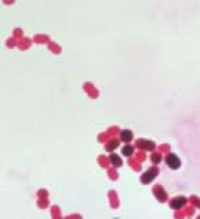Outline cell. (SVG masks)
I'll list each match as a JSON object with an SVG mask.
<instances>
[{"mask_svg": "<svg viewBox=\"0 0 200 219\" xmlns=\"http://www.w3.org/2000/svg\"><path fill=\"white\" fill-rule=\"evenodd\" d=\"M166 163H167V166L170 167V169H173V170L180 169V166H181L180 158H179L176 153H169L167 156H166Z\"/></svg>", "mask_w": 200, "mask_h": 219, "instance_id": "6da1fadb", "label": "cell"}, {"mask_svg": "<svg viewBox=\"0 0 200 219\" xmlns=\"http://www.w3.org/2000/svg\"><path fill=\"white\" fill-rule=\"evenodd\" d=\"M159 175V169L157 167H152V169H149L147 172H144V173L140 176V182L142 183H150V182H153L155 178Z\"/></svg>", "mask_w": 200, "mask_h": 219, "instance_id": "7a4b0ae2", "label": "cell"}, {"mask_svg": "<svg viewBox=\"0 0 200 219\" xmlns=\"http://www.w3.org/2000/svg\"><path fill=\"white\" fill-rule=\"evenodd\" d=\"M186 202H187V199L184 198V196H177V198L172 199L170 206H172L173 209H180V208H183V206L186 205Z\"/></svg>", "mask_w": 200, "mask_h": 219, "instance_id": "3957f363", "label": "cell"}, {"mask_svg": "<svg viewBox=\"0 0 200 219\" xmlns=\"http://www.w3.org/2000/svg\"><path fill=\"white\" fill-rule=\"evenodd\" d=\"M137 146L142 149H146V150H153L155 149V142L152 141H144V139H139L137 141Z\"/></svg>", "mask_w": 200, "mask_h": 219, "instance_id": "277c9868", "label": "cell"}, {"mask_svg": "<svg viewBox=\"0 0 200 219\" xmlns=\"http://www.w3.org/2000/svg\"><path fill=\"white\" fill-rule=\"evenodd\" d=\"M110 163L113 165L114 167H120L122 166V158L119 156V155H116V153H112L110 155Z\"/></svg>", "mask_w": 200, "mask_h": 219, "instance_id": "5b68a950", "label": "cell"}, {"mask_svg": "<svg viewBox=\"0 0 200 219\" xmlns=\"http://www.w3.org/2000/svg\"><path fill=\"white\" fill-rule=\"evenodd\" d=\"M133 139V133H132V130H127V129H124L120 132V141L122 142H130Z\"/></svg>", "mask_w": 200, "mask_h": 219, "instance_id": "8992f818", "label": "cell"}, {"mask_svg": "<svg viewBox=\"0 0 200 219\" xmlns=\"http://www.w3.org/2000/svg\"><path fill=\"white\" fill-rule=\"evenodd\" d=\"M133 152H135V148L132 146V145H126V146H123V149H122V153L124 155V156H132L133 155Z\"/></svg>", "mask_w": 200, "mask_h": 219, "instance_id": "52a82bcc", "label": "cell"}, {"mask_svg": "<svg viewBox=\"0 0 200 219\" xmlns=\"http://www.w3.org/2000/svg\"><path fill=\"white\" fill-rule=\"evenodd\" d=\"M117 146H119V141H116V139H114V141L109 142V143L106 145V150H107V152H113V150H114Z\"/></svg>", "mask_w": 200, "mask_h": 219, "instance_id": "ba28073f", "label": "cell"}, {"mask_svg": "<svg viewBox=\"0 0 200 219\" xmlns=\"http://www.w3.org/2000/svg\"><path fill=\"white\" fill-rule=\"evenodd\" d=\"M155 195L157 196V199L160 200V202H164L166 200V193L161 191L160 188H157V189H155Z\"/></svg>", "mask_w": 200, "mask_h": 219, "instance_id": "9c48e42d", "label": "cell"}, {"mask_svg": "<svg viewBox=\"0 0 200 219\" xmlns=\"http://www.w3.org/2000/svg\"><path fill=\"white\" fill-rule=\"evenodd\" d=\"M152 161H153V163H155V165H157V163H159V162L161 161V156H160L159 153H157V155L155 153L153 156H152Z\"/></svg>", "mask_w": 200, "mask_h": 219, "instance_id": "30bf717a", "label": "cell"}]
</instances>
